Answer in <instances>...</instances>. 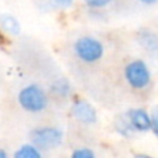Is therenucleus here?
<instances>
[{"label": "nucleus", "instance_id": "1", "mask_svg": "<svg viewBox=\"0 0 158 158\" xmlns=\"http://www.w3.org/2000/svg\"><path fill=\"white\" fill-rule=\"evenodd\" d=\"M18 103L28 112H40L47 107V96L38 85H28L18 93Z\"/></svg>", "mask_w": 158, "mask_h": 158}, {"label": "nucleus", "instance_id": "2", "mask_svg": "<svg viewBox=\"0 0 158 158\" xmlns=\"http://www.w3.org/2000/svg\"><path fill=\"white\" fill-rule=\"evenodd\" d=\"M74 52L85 63H96L104 54V46L92 36H82L74 44Z\"/></svg>", "mask_w": 158, "mask_h": 158}, {"label": "nucleus", "instance_id": "3", "mask_svg": "<svg viewBox=\"0 0 158 158\" xmlns=\"http://www.w3.org/2000/svg\"><path fill=\"white\" fill-rule=\"evenodd\" d=\"M125 79L133 89L142 90L150 85L151 74L147 64L143 60L131 61L125 67Z\"/></svg>", "mask_w": 158, "mask_h": 158}, {"label": "nucleus", "instance_id": "4", "mask_svg": "<svg viewBox=\"0 0 158 158\" xmlns=\"http://www.w3.org/2000/svg\"><path fill=\"white\" fill-rule=\"evenodd\" d=\"M63 132L57 128H52V126L36 128L31 132V142L42 150H50V148L58 147L63 142Z\"/></svg>", "mask_w": 158, "mask_h": 158}, {"label": "nucleus", "instance_id": "5", "mask_svg": "<svg viewBox=\"0 0 158 158\" xmlns=\"http://www.w3.org/2000/svg\"><path fill=\"white\" fill-rule=\"evenodd\" d=\"M72 117L77 118L79 122L86 123V125H93L97 122V112L94 107L90 103L85 100H78L72 106Z\"/></svg>", "mask_w": 158, "mask_h": 158}, {"label": "nucleus", "instance_id": "6", "mask_svg": "<svg viewBox=\"0 0 158 158\" xmlns=\"http://www.w3.org/2000/svg\"><path fill=\"white\" fill-rule=\"evenodd\" d=\"M126 117L131 121L132 126L136 132L151 131V115L143 108H133L126 112Z\"/></svg>", "mask_w": 158, "mask_h": 158}, {"label": "nucleus", "instance_id": "7", "mask_svg": "<svg viewBox=\"0 0 158 158\" xmlns=\"http://www.w3.org/2000/svg\"><path fill=\"white\" fill-rule=\"evenodd\" d=\"M137 40L146 52L158 56V36L154 32L150 29H140L137 33Z\"/></svg>", "mask_w": 158, "mask_h": 158}, {"label": "nucleus", "instance_id": "8", "mask_svg": "<svg viewBox=\"0 0 158 158\" xmlns=\"http://www.w3.org/2000/svg\"><path fill=\"white\" fill-rule=\"evenodd\" d=\"M0 27L13 36L19 35V32H21V25H19L18 19L11 14H2L0 15Z\"/></svg>", "mask_w": 158, "mask_h": 158}, {"label": "nucleus", "instance_id": "9", "mask_svg": "<svg viewBox=\"0 0 158 158\" xmlns=\"http://www.w3.org/2000/svg\"><path fill=\"white\" fill-rule=\"evenodd\" d=\"M15 158H40L42 153L39 151V147L35 144H22L18 150L14 153Z\"/></svg>", "mask_w": 158, "mask_h": 158}, {"label": "nucleus", "instance_id": "10", "mask_svg": "<svg viewBox=\"0 0 158 158\" xmlns=\"http://www.w3.org/2000/svg\"><path fill=\"white\" fill-rule=\"evenodd\" d=\"M117 132L119 135H122L123 137H131L132 135L135 133V128L132 126V123H131V121L128 119V117H126V114H125V117H122L119 121L117 122Z\"/></svg>", "mask_w": 158, "mask_h": 158}, {"label": "nucleus", "instance_id": "11", "mask_svg": "<svg viewBox=\"0 0 158 158\" xmlns=\"http://www.w3.org/2000/svg\"><path fill=\"white\" fill-rule=\"evenodd\" d=\"M52 89L54 90L56 94L61 96V97H67V96L69 94V83L65 81V79H60V81H57L52 86Z\"/></svg>", "mask_w": 158, "mask_h": 158}, {"label": "nucleus", "instance_id": "12", "mask_svg": "<svg viewBox=\"0 0 158 158\" xmlns=\"http://www.w3.org/2000/svg\"><path fill=\"white\" fill-rule=\"evenodd\" d=\"M151 115V131H153L154 136L158 139V106L153 107V110L150 111Z\"/></svg>", "mask_w": 158, "mask_h": 158}, {"label": "nucleus", "instance_id": "13", "mask_svg": "<svg viewBox=\"0 0 158 158\" xmlns=\"http://www.w3.org/2000/svg\"><path fill=\"white\" fill-rule=\"evenodd\" d=\"M94 153H93L90 148L82 147V148H77V150L72 151V158H93Z\"/></svg>", "mask_w": 158, "mask_h": 158}, {"label": "nucleus", "instance_id": "14", "mask_svg": "<svg viewBox=\"0 0 158 158\" xmlns=\"http://www.w3.org/2000/svg\"><path fill=\"white\" fill-rule=\"evenodd\" d=\"M85 4L87 7H92V8H101V7H106L107 4L112 2V0H83Z\"/></svg>", "mask_w": 158, "mask_h": 158}, {"label": "nucleus", "instance_id": "15", "mask_svg": "<svg viewBox=\"0 0 158 158\" xmlns=\"http://www.w3.org/2000/svg\"><path fill=\"white\" fill-rule=\"evenodd\" d=\"M72 2H74V0H52V3L54 6H57V7H63V8L69 7V6L72 4Z\"/></svg>", "mask_w": 158, "mask_h": 158}, {"label": "nucleus", "instance_id": "16", "mask_svg": "<svg viewBox=\"0 0 158 158\" xmlns=\"http://www.w3.org/2000/svg\"><path fill=\"white\" fill-rule=\"evenodd\" d=\"M137 2L144 3V4H154V3H157L158 0H137Z\"/></svg>", "mask_w": 158, "mask_h": 158}, {"label": "nucleus", "instance_id": "17", "mask_svg": "<svg viewBox=\"0 0 158 158\" xmlns=\"http://www.w3.org/2000/svg\"><path fill=\"white\" fill-rule=\"evenodd\" d=\"M7 157V154H6V151H3L2 148H0V158H6Z\"/></svg>", "mask_w": 158, "mask_h": 158}]
</instances>
